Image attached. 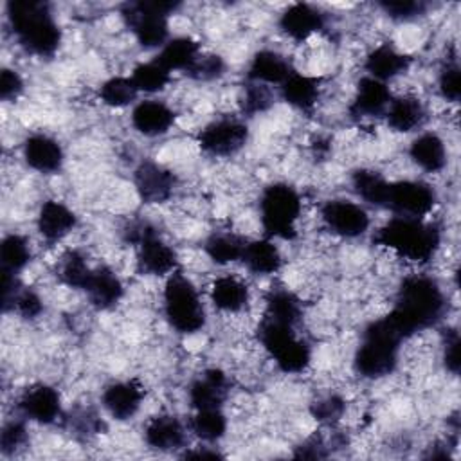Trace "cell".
Returning a JSON list of instances; mask_svg holds the SVG:
<instances>
[{"label":"cell","mask_w":461,"mask_h":461,"mask_svg":"<svg viewBox=\"0 0 461 461\" xmlns=\"http://www.w3.org/2000/svg\"><path fill=\"white\" fill-rule=\"evenodd\" d=\"M443 308L445 297L438 283L425 276H411L402 283L396 306L385 317L407 339L432 326L443 315Z\"/></svg>","instance_id":"cell-1"},{"label":"cell","mask_w":461,"mask_h":461,"mask_svg":"<svg viewBox=\"0 0 461 461\" xmlns=\"http://www.w3.org/2000/svg\"><path fill=\"white\" fill-rule=\"evenodd\" d=\"M9 22L18 43L36 54L52 56L61 41L59 27L45 2L13 0L7 4Z\"/></svg>","instance_id":"cell-2"},{"label":"cell","mask_w":461,"mask_h":461,"mask_svg":"<svg viewBox=\"0 0 461 461\" xmlns=\"http://www.w3.org/2000/svg\"><path fill=\"white\" fill-rule=\"evenodd\" d=\"M375 240L405 259L425 263L439 245V230L418 218L396 216L378 230Z\"/></svg>","instance_id":"cell-3"},{"label":"cell","mask_w":461,"mask_h":461,"mask_svg":"<svg viewBox=\"0 0 461 461\" xmlns=\"http://www.w3.org/2000/svg\"><path fill=\"white\" fill-rule=\"evenodd\" d=\"M402 333L391 324L387 317L371 322L355 355V369L367 378L389 375L398 362Z\"/></svg>","instance_id":"cell-4"},{"label":"cell","mask_w":461,"mask_h":461,"mask_svg":"<svg viewBox=\"0 0 461 461\" xmlns=\"http://www.w3.org/2000/svg\"><path fill=\"white\" fill-rule=\"evenodd\" d=\"M258 337L285 373H299L308 366L310 346L295 335V326L263 315Z\"/></svg>","instance_id":"cell-5"},{"label":"cell","mask_w":461,"mask_h":461,"mask_svg":"<svg viewBox=\"0 0 461 461\" xmlns=\"http://www.w3.org/2000/svg\"><path fill=\"white\" fill-rule=\"evenodd\" d=\"M261 225L267 236L292 240L295 236V223L301 214V198L288 184L268 185L259 202Z\"/></svg>","instance_id":"cell-6"},{"label":"cell","mask_w":461,"mask_h":461,"mask_svg":"<svg viewBox=\"0 0 461 461\" xmlns=\"http://www.w3.org/2000/svg\"><path fill=\"white\" fill-rule=\"evenodd\" d=\"M164 310L169 324L180 333H194L205 322L198 292L182 272H173L166 283Z\"/></svg>","instance_id":"cell-7"},{"label":"cell","mask_w":461,"mask_h":461,"mask_svg":"<svg viewBox=\"0 0 461 461\" xmlns=\"http://www.w3.org/2000/svg\"><path fill=\"white\" fill-rule=\"evenodd\" d=\"M176 2L142 0L126 5L122 11L137 41L146 47H164L167 40V14L176 9Z\"/></svg>","instance_id":"cell-8"},{"label":"cell","mask_w":461,"mask_h":461,"mask_svg":"<svg viewBox=\"0 0 461 461\" xmlns=\"http://www.w3.org/2000/svg\"><path fill=\"white\" fill-rule=\"evenodd\" d=\"M130 241L139 247L137 263L139 268L146 274L153 276H164L175 270L176 265V254L175 250L160 240L155 227L148 221H137L131 227Z\"/></svg>","instance_id":"cell-9"},{"label":"cell","mask_w":461,"mask_h":461,"mask_svg":"<svg viewBox=\"0 0 461 461\" xmlns=\"http://www.w3.org/2000/svg\"><path fill=\"white\" fill-rule=\"evenodd\" d=\"M436 194L429 184L418 180L391 182L385 207L405 218H418L430 212L434 207Z\"/></svg>","instance_id":"cell-10"},{"label":"cell","mask_w":461,"mask_h":461,"mask_svg":"<svg viewBox=\"0 0 461 461\" xmlns=\"http://www.w3.org/2000/svg\"><path fill=\"white\" fill-rule=\"evenodd\" d=\"M249 139V130L243 122L234 119H220L207 124L200 135V148L214 157H229L238 153Z\"/></svg>","instance_id":"cell-11"},{"label":"cell","mask_w":461,"mask_h":461,"mask_svg":"<svg viewBox=\"0 0 461 461\" xmlns=\"http://www.w3.org/2000/svg\"><path fill=\"white\" fill-rule=\"evenodd\" d=\"M324 223L335 232L344 238H357L364 234L369 227L367 212L348 200H330L324 203L322 211Z\"/></svg>","instance_id":"cell-12"},{"label":"cell","mask_w":461,"mask_h":461,"mask_svg":"<svg viewBox=\"0 0 461 461\" xmlns=\"http://www.w3.org/2000/svg\"><path fill=\"white\" fill-rule=\"evenodd\" d=\"M135 189L146 203L166 202L173 194L175 176L157 162L144 160L135 169Z\"/></svg>","instance_id":"cell-13"},{"label":"cell","mask_w":461,"mask_h":461,"mask_svg":"<svg viewBox=\"0 0 461 461\" xmlns=\"http://www.w3.org/2000/svg\"><path fill=\"white\" fill-rule=\"evenodd\" d=\"M22 412L38 423H52L61 414V400L54 387L47 384L31 385L20 398Z\"/></svg>","instance_id":"cell-14"},{"label":"cell","mask_w":461,"mask_h":461,"mask_svg":"<svg viewBox=\"0 0 461 461\" xmlns=\"http://www.w3.org/2000/svg\"><path fill=\"white\" fill-rule=\"evenodd\" d=\"M229 394V380L220 369H207L200 378H196L189 389L191 405L200 409H221Z\"/></svg>","instance_id":"cell-15"},{"label":"cell","mask_w":461,"mask_h":461,"mask_svg":"<svg viewBox=\"0 0 461 461\" xmlns=\"http://www.w3.org/2000/svg\"><path fill=\"white\" fill-rule=\"evenodd\" d=\"M144 398V389L137 380L115 382L103 393L104 409L117 420L131 418Z\"/></svg>","instance_id":"cell-16"},{"label":"cell","mask_w":461,"mask_h":461,"mask_svg":"<svg viewBox=\"0 0 461 461\" xmlns=\"http://www.w3.org/2000/svg\"><path fill=\"white\" fill-rule=\"evenodd\" d=\"M391 103V92L384 81L375 77H362L357 86V95L351 103L353 117H375L382 115Z\"/></svg>","instance_id":"cell-17"},{"label":"cell","mask_w":461,"mask_h":461,"mask_svg":"<svg viewBox=\"0 0 461 461\" xmlns=\"http://www.w3.org/2000/svg\"><path fill=\"white\" fill-rule=\"evenodd\" d=\"M25 162L40 173H54L63 164V151L58 140L49 135H31L23 144Z\"/></svg>","instance_id":"cell-18"},{"label":"cell","mask_w":461,"mask_h":461,"mask_svg":"<svg viewBox=\"0 0 461 461\" xmlns=\"http://www.w3.org/2000/svg\"><path fill=\"white\" fill-rule=\"evenodd\" d=\"M279 25L286 36L301 41L322 29L324 16L308 4H294L281 14Z\"/></svg>","instance_id":"cell-19"},{"label":"cell","mask_w":461,"mask_h":461,"mask_svg":"<svg viewBox=\"0 0 461 461\" xmlns=\"http://www.w3.org/2000/svg\"><path fill=\"white\" fill-rule=\"evenodd\" d=\"M131 122L142 135L157 137L171 128L175 122V113L160 101H142L133 108Z\"/></svg>","instance_id":"cell-20"},{"label":"cell","mask_w":461,"mask_h":461,"mask_svg":"<svg viewBox=\"0 0 461 461\" xmlns=\"http://www.w3.org/2000/svg\"><path fill=\"white\" fill-rule=\"evenodd\" d=\"M144 438L151 448L167 452L184 445L185 430L178 418L171 414H160L148 421L144 429Z\"/></svg>","instance_id":"cell-21"},{"label":"cell","mask_w":461,"mask_h":461,"mask_svg":"<svg viewBox=\"0 0 461 461\" xmlns=\"http://www.w3.org/2000/svg\"><path fill=\"white\" fill-rule=\"evenodd\" d=\"M294 74L290 63L274 50H259L249 67V79L261 85H283Z\"/></svg>","instance_id":"cell-22"},{"label":"cell","mask_w":461,"mask_h":461,"mask_svg":"<svg viewBox=\"0 0 461 461\" xmlns=\"http://www.w3.org/2000/svg\"><path fill=\"white\" fill-rule=\"evenodd\" d=\"M83 290L86 292L90 303L99 310L112 308L122 297L121 279L108 267L94 268L92 276Z\"/></svg>","instance_id":"cell-23"},{"label":"cell","mask_w":461,"mask_h":461,"mask_svg":"<svg viewBox=\"0 0 461 461\" xmlns=\"http://www.w3.org/2000/svg\"><path fill=\"white\" fill-rule=\"evenodd\" d=\"M76 225L74 212L61 202L49 200L41 205L38 214V230L47 241L65 238Z\"/></svg>","instance_id":"cell-24"},{"label":"cell","mask_w":461,"mask_h":461,"mask_svg":"<svg viewBox=\"0 0 461 461\" xmlns=\"http://www.w3.org/2000/svg\"><path fill=\"white\" fill-rule=\"evenodd\" d=\"M409 58L400 54L391 45H380L367 54L366 70L369 72V77L385 81L405 72L409 68Z\"/></svg>","instance_id":"cell-25"},{"label":"cell","mask_w":461,"mask_h":461,"mask_svg":"<svg viewBox=\"0 0 461 461\" xmlns=\"http://www.w3.org/2000/svg\"><path fill=\"white\" fill-rule=\"evenodd\" d=\"M200 56V45L191 38H173L166 41L158 56L155 58L167 72L171 70H184L194 63V59Z\"/></svg>","instance_id":"cell-26"},{"label":"cell","mask_w":461,"mask_h":461,"mask_svg":"<svg viewBox=\"0 0 461 461\" xmlns=\"http://www.w3.org/2000/svg\"><path fill=\"white\" fill-rule=\"evenodd\" d=\"M411 158L425 171L436 173L447 164V151L443 140L436 133H423L411 144Z\"/></svg>","instance_id":"cell-27"},{"label":"cell","mask_w":461,"mask_h":461,"mask_svg":"<svg viewBox=\"0 0 461 461\" xmlns=\"http://www.w3.org/2000/svg\"><path fill=\"white\" fill-rule=\"evenodd\" d=\"M387 122L394 131H412L425 121L423 104L411 95L398 97L387 106Z\"/></svg>","instance_id":"cell-28"},{"label":"cell","mask_w":461,"mask_h":461,"mask_svg":"<svg viewBox=\"0 0 461 461\" xmlns=\"http://www.w3.org/2000/svg\"><path fill=\"white\" fill-rule=\"evenodd\" d=\"M281 95L288 104L308 112L319 99V81L315 77L294 72L281 85Z\"/></svg>","instance_id":"cell-29"},{"label":"cell","mask_w":461,"mask_h":461,"mask_svg":"<svg viewBox=\"0 0 461 461\" xmlns=\"http://www.w3.org/2000/svg\"><path fill=\"white\" fill-rule=\"evenodd\" d=\"M241 261L254 274H274L281 265V256L270 240H256L247 241Z\"/></svg>","instance_id":"cell-30"},{"label":"cell","mask_w":461,"mask_h":461,"mask_svg":"<svg viewBox=\"0 0 461 461\" xmlns=\"http://www.w3.org/2000/svg\"><path fill=\"white\" fill-rule=\"evenodd\" d=\"M211 299L223 312H240L249 301V290L238 277L223 276L212 283Z\"/></svg>","instance_id":"cell-31"},{"label":"cell","mask_w":461,"mask_h":461,"mask_svg":"<svg viewBox=\"0 0 461 461\" xmlns=\"http://www.w3.org/2000/svg\"><path fill=\"white\" fill-rule=\"evenodd\" d=\"M301 303L299 299L286 288H276L270 290L267 295V308H265V317L297 326L301 321Z\"/></svg>","instance_id":"cell-32"},{"label":"cell","mask_w":461,"mask_h":461,"mask_svg":"<svg viewBox=\"0 0 461 461\" xmlns=\"http://www.w3.org/2000/svg\"><path fill=\"white\" fill-rule=\"evenodd\" d=\"M389 185H391V182H387L376 171L358 169L353 173V187H355L357 194L362 200H366L367 203H373L376 207H385Z\"/></svg>","instance_id":"cell-33"},{"label":"cell","mask_w":461,"mask_h":461,"mask_svg":"<svg viewBox=\"0 0 461 461\" xmlns=\"http://www.w3.org/2000/svg\"><path fill=\"white\" fill-rule=\"evenodd\" d=\"M245 245H247V241L243 238L230 234V232H220V234H212L207 240L205 252L209 254V258L214 263L225 265V263L241 259Z\"/></svg>","instance_id":"cell-34"},{"label":"cell","mask_w":461,"mask_h":461,"mask_svg":"<svg viewBox=\"0 0 461 461\" xmlns=\"http://www.w3.org/2000/svg\"><path fill=\"white\" fill-rule=\"evenodd\" d=\"M92 270L85 259V256L77 250H68L61 256L59 265H58V276L61 283H65L70 288H85Z\"/></svg>","instance_id":"cell-35"},{"label":"cell","mask_w":461,"mask_h":461,"mask_svg":"<svg viewBox=\"0 0 461 461\" xmlns=\"http://www.w3.org/2000/svg\"><path fill=\"white\" fill-rule=\"evenodd\" d=\"M227 420L221 409H200L191 420V430L203 441H216L225 434Z\"/></svg>","instance_id":"cell-36"},{"label":"cell","mask_w":461,"mask_h":461,"mask_svg":"<svg viewBox=\"0 0 461 461\" xmlns=\"http://www.w3.org/2000/svg\"><path fill=\"white\" fill-rule=\"evenodd\" d=\"M29 259H31V250L25 238H22L20 234H9L4 238L0 245L2 270L18 272L29 263Z\"/></svg>","instance_id":"cell-37"},{"label":"cell","mask_w":461,"mask_h":461,"mask_svg":"<svg viewBox=\"0 0 461 461\" xmlns=\"http://www.w3.org/2000/svg\"><path fill=\"white\" fill-rule=\"evenodd\" d=\"M137 94L139 90L133 85L131 77H112L104 81L99 88V97L103 99V103L115 108L133 103Z\"/></svg>","instance_id":"cell-38"},{"label":"cell","mask_w":461,"mask_h":461,"mask_svg":"<svg viewBox=\"0 0 461 461\" xmlns=\"http://www.w3.org/2000/svg\"><path fill=\"white\" fill-rule=\"evenodd\" d=\"M131 81L137 86V90H144V92H158L162 90L167 81H169V72L157 61H148V63H140L133 68L131 74Z\"/></svg>","instance_id":"cell-39"},{"label":"cell","mask_w":461,"mask_h":461,"mask_svg":"<svg viewBox=\"0 0 461 461\" xmlns=\"http://www.w3.org/2000/svg\"><path fill=\"white\" fill-rule=\"evenodd\" d=\"M223 59L218 54H202L194 59V63L187 68L185 74H189L193 79L198 81H211L223 74Z\"/></svg>","instance_id":"cell-40"},{"label":"cell","mask_w":461,"mask_h":461,"mask_svg":"<svg viewBox=\"0 0 461 461\" xmlns=\"http://www.w3.org/2000/svg\"><path fill=\"white\" fill-rule=\"evenodd\" d=\"M272 103V95H270V90L261 85V83H254L249 85L245 88V95H243V112L254 115L258 112H263L270 106Z\"/></svg>","instance_id":"cell-41"},{"label":"cell","mask_w":461,"mask_h":461,"mask_svg":"<svg viewBox=\"0 0 461 461\" xmlns=\"http://www.w3.org/2000/svg\"><path fill=\"white\" fill-rule=\"evenodd\" d=\"M439 92L448 101H457L461 94V74L456 61H450L443 67L439 74Z\"/></svg>","instance_id":"cell-42"},{"label":"cell","mask_w":461,"mask_h":461,"mask_svg":"<svg viewBox=\"0 0 461 461\" xmlns=\"http://www.w3.org/2000/svg\"><path fill=\"white\" fill-rule=\"evenodd\" d=\"M11 308L16 310L22 317H27V319H34L41 313L43 310V304H41V299L29 288H18L13 303H11Z\"/></svg>","instance_id":"cell-43"},{"label":"cell","mask_w":461,"mask_h":461,"mask_svg":"<svg viewBox=\"0 0 461 461\" xmlns=\"http://www.w3.org/2000/svg\"><path fill=\"white\" fill-rule=\"evenodd\" d=\"M25 427L20 421H9L7 425H4L0 434V450L4 454H13L25 443Z\"/></svg>","instance_id":"cell-44"},{"label":"cell","mask_w":461,"mask_h":461,"mask_svg":"<svg viewBox=\"0 0 461 461\" xmlns=\"http://www.w3.org/2000/svg\"><path fill=\"white\" fill-rule=\"evenodd\" d=\"M342 411H344V400L339 396H328L312 405V414L315 416V420L324 423H331L337 418H340Z\"/></svg>","instance_id":"cell-45"},{"label":"cell","mask_w":461,"mask_h":461,"mask_svg":"<svg viewBox=\"0 0 461 461\" xmlns=\"http://www.w3.org/2000/svg\"><path fill=\"white\" fill-rule=\"evenodd\" d=\"M382 9L391 18L409 20V18L421 14L425 11V4L416 2V0H396V2H382Z\"/></svg>","instance_id":"cell-46"},{"label":"cell","mask_w":461,"mask_h":461,"mask_svg":"<svg viewBox=\"0 0 461 461\" xmlns=\"http://www.w3.org/2000/svg\"><path fill=\"white\" fill-rule=\"evenodd\" d=\"M23 90V81L22 77L9 68H4L0 74V97L4 101L9 99H16L20 95V92Z\"/></svg>","instance_id":"cell-47"},{"label":"cell","mask_w":461,"mask_h":461,"mask_svg":"<svg viewBox=\"0 0 461 461\" xmlns=\"http://www.w3.org/2000/svg\"><path fill=\"white\" fill-rule=\"evenodd\" d=\"M459 344H461V340H459L457 331H450V333L447 335L443 358H445L447 369L452 371V373H457V371H459V364H461V360H459Z\"/></svg>","instance_id":"cell-48"},{"label":"cell","mask_w":461,"mask_h":461,"mask_svg":"<svg viewBox=\"0 0 461 461\" xmlns=\"http://www.w3.org/2000/svg\"><path fill=\"white\" fill-rule=\"evenodd\" d=\"M324 445L319 438H310L308 441H304L297 452H295V457H306V459H317V457H324L326 452H324Z\"/></svg>","instance_id":"cell-49"},{"label":"cell","mask_w":461,"mask_h":461,"mask_svg":"<svg viewBox=\"0 0 461 461\" xmlns=\"http://www.w3.org/2000/svg\"><path fill=\"white\" fill-rule=\"evenodd\" d=\"M72 425H74V429H76L79 434H95V432L99 430L101 421H99L94 414L81 412L79 416H76V418L72 420Z\"/></svg>","instance_id":"cell-50"},{"label":"cell","mask_w":461,"mask_h":461,"mask_svg":"<svg viewBox=\"0 0 461 461\" xmlns=\"http://www.w3.org/2000/svg\"><path fill=\"white\" fill-rule=\"evenodd\" d=\"M185 457H220V454L218 452H214V450H198V452H185L184 454Z\"/></svg>","instance_id":"cell-51"}]
</instances>
